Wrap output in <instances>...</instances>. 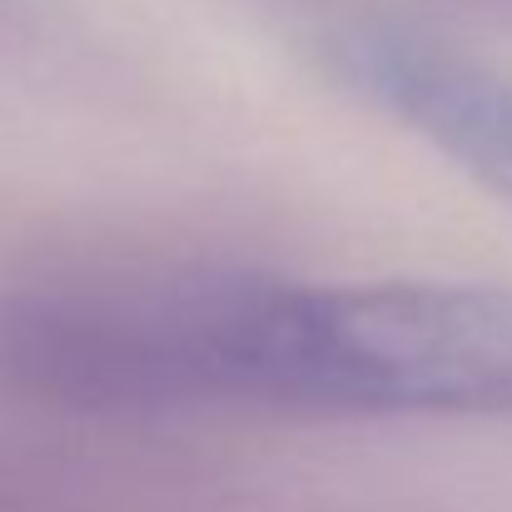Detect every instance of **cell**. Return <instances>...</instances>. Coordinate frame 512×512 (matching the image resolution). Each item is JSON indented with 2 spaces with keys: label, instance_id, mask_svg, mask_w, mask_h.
Instances as JSON below:
<instances>
[{
  "label": "cell",
  "instance_id": "1",
  "mask_svg": "<svg viewBox=\"0 0 512 512\" xmlns=\"http://www.w3.org/2000/svg\"><path fill=\"white\" fill-rule=\"evenodd\" d=\"M145 403L254 398L339 413H512V294L488 284H145Z\"/></svg>",
  "mask_w": 512,
  "mask_h": 512
},
{
  "label": "cell",
  "instance_id": "2",
  "mask_svg": "<svg viewBox=\"0 0 512 512\" xmlns=\"http://www.w3.org/2000/svg\"><path fill=\"white\" fill-rule=\"evenodd\" d=\"M324 55L353 95L512 204V75L408 25L373 20L334 30Z\"/></svg>",
  "mask_w": 512,
  "mask_h": 512
}]
</instances>
